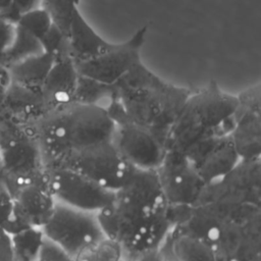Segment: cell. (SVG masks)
Returning <instances> with one entry per match:
<instances>
[{
  "instance_id": "1",
  "label": "cell",
  "mask_w": 261,
  "mask_h": 261,
  "mask_svg": "<svg viewBox=\"0 0 261 261\" xmlns=\"http://www.w3.org/2000/svg\"><path fill=\"white\" fill-rule=\"evenodd\" d=\"M191 90L168 83L138 61L113 85L108 111L115 122L125 120L160 137L166 135Z\"/></svg>"
},
{
  "instance_id": "2",
  "label": "cell",
  "mask_w": 261,
  "mask_h": 261,
  "mask_svg": "<svg viewBox=\"0 0 261 261\" xmlns=\"http://www.w3.org/2000/svg\"><path fill=\"white\" fill-rule=\"evenodd\" d=\"M30 126L47 168L69 152L111 141L116 122L103 106L72 101L46 111Z\"/></svg>"
},
{
  "instance_id": "3",
  "label": "cell",
  "mask_w": 261,
  "mask_h": 261,
  "mask_svg": "<svg viewBox=\"0 0 261 261\" xmlns=\"http://www.w3.org/2000/svg\"><path fill=\"white\" fill-rule=\"evenodd\" d=\"M238 105V96L224 92L214 81L191 92L166 135V149L186 153L206 139L229 134Z\"/></svg>"
},
{
  "instance_id": "4",
  "label": "cell",
  "mask_w": 261,
  "mask_h": 261,
  "mask_svg": "<svg viewBox=\"0 0 261 261\" xmlns=\"http://www.w3.org/2000/svg\"><path fill=\"white\" fill-rule=\"evenodd\" d=\"M97 218L104 236L118 243L123 257L130 260L159 248L173 227L167 206L150 211L116 196L97 212Z\"/></svg>"
},
{
  "instance_id": "5",
  "label": "cell",
  "mask_w": 261,
  "mask_h": 261,
  "mask_svg": "<svg viewBox=\"0 0 261 261\" xmlns=\"http://www.w3.org/2000/svg\"><path fill=\"white\" fill-rule=\"evenodd\" d=\"M200 202H214L239 214L260 211L261 158L241 159L222 178L205 186Z\"/></svg>"
},
{
  "instance_id": "6",
  "label": "cell",
  "mask_w": 261,
  "mask_h": 261,
  "mask_svg": "<svg viewBox=\"0 0 261 261\" xmlns=\"http://www.w3.org/2000/svg\"><path fill=\"white\" fill-rule=\"evenodd\" d=\"M55 165L72 168L113 193L125 185L135 168L120 154L112 141L69 152L52 166Z\"/></svg>"
},
{
  "instance_id": "7",
  "label": "cell",
  "mask_w": 261,
  "mask_h": 261,
  "mask_svg": "<svg viewBox=\"0 0 261 261\" xmlns=\"http://www.w3.org/2000/svg\"><path fill=\"white\" fill-rule=\"evenodd\" d=\"M42 231L71 257L83 247L105 237L98 222L97 212L76 209L58 202Z\"/></svg>"
},
{
  "instance_id": "8",
  "label": "cell",
  "mask_w": 261,
  "mask_h": 261,
  "mask_svg": "<svg viewBox=\"0 0 261 261\" xmlns=\"http://www.w3.org/2000/svg\"><path fill=\"white\" fill-rule=\"evenodd\" d=\"M46 184L56 202L85 211L98 212L115 198V193L67 166L47 167Z\"/></svg>"
},
{
  "instance_id": "9",
  "label": "cell",
  "mask_w": 261,
  "mask_h": 261,
  "mask_svg": "<svg viewBox=\"0 0 261 261\" xmlns=\"http://www.w3.org/2000/svg\"><path fill=\"white\" fill-rule=\"evenodd\" d=\"M156 171L167 206L197 204L206 185L184 153L166 149Z\"/></svg>"
},
{
  "instance_id": "10",
  "label": "cell",
  "mask_w": 261,
  "mask_h": 261,
  "mask_svg": "<svg viewBox=\"0 0 261 261\" xmlns=\"http://www.w3.org/2000/svg\"><path fill=\"white\" fill-rule=\"evenodd\" d=\"M147 31V25L142 27L130 39L117 43L113 49L100 56L81 61L73 60L77 73L102 84L114 85L141 60V49Z\"/></svg>"
},
{
  "instance_id": "11",
  "label": "cell",
  "mask_w": 261,
  "mask_h": 261,
  "mask_svg": "<svg viewBox=\"0 0 261 261\" xmlns=\"http://www.w3.org/2000/svg\"><path fill=\"white\" fill-rule=\"evenodd\" d=\"M0 175L12 195L25 185L45 179L46 167L34 135L0 152Z\"/></svg>"
},
{
  "instance_id": "12",
  "label": "cell",
  "mask_w": 261,
  "mask_h": 261,
  "mask_svg": "<svg viewBox=\"0 0 261 261\" xmlns=\"http://www.w3.org/2000/svg\"><path fill=\"white\" fill-rule=\"evenodd\" d=\"M112 143L136 168L157 169L166 152L165 142L153 132L135 123L116 122Z\"/></svg>"
},
{
  "instance_id": "13",
  "label": "cell",
  "mask_w": 261,
  "mask_h": 261,
  "mask_svg": "<svg viewBox=\"0 0 261 261\" xmlns=\"http://www.w3.org/2000/svg\"><path fill=\"white\" fill-rule=\"evenodd\" d=\"M229 133L241 159L261 158V87L257 84L241 92Z\"/></svg>"
},
{
  "instance_id": "14",
  "label": "cell",
  "mask_w": 261,
  "mask_h": 261,
  "mask_svg": "<svg viewBox=\"0 0 261 261\" xmlns=\"http://www.w3.org/2000/svg\"><path fill=\"white\" fill-rule=\"evenodd\" d=\"M215 252L218 261H261V212L227 221Z\"/></svg>"
},
{
  "instance_id": "15",
  "label": "cell",
  "mask_w": 261,
  "mask_h": 261,
  "mask_svg": "<svg viewBox=\"0 0 261 261\" xmlns=\"http://www.w3.org/2000/svg\"><path fill=\"white\" fill-rule=\"evenodd\" d=\"M184 154L205 185L222 178L241 160L229 134L206 139Z\"/></svg>"
},
{
  "instance_id": "16",
  "label": "cell",
  "mask_w": 261,
  "mask_h": 261,
  "mask_svg": "<svg viewBox=\"0 0 261 261\" xmlns=\"http://www.w3.org/2000/svg\"><path fill=\"white\" fill-rule=\"evenodd\" d=\"M15 208L14 220L7 230L9 237L27 228H42L49 220L56 201L49 191L46 177L23 186L13 195Z\"/></svg>"
},
{
  "instance_id": "17",
  "label": "cell",
  "mask_w": 261,
  "mask_h": 261,
  "mask_svg": "<svg viewBox=\"0 0 261 261\" xmlns=\"http://www.w3.org/2000/svg\"><path fill=\"white\" fill-rule=\"evenodd\" d=\"M115 196L150 211L166 206L156 169L135 167L128 180L115 193Z\"/></svg>"
},
{
  "instance_id": "18",
  "label": "cell",
  "mask_w": 261,
  "mask_h": 261,
  "mask_svg": "<svg viewBox=\"0 0 261 261\" xmlns=\"http://www.w3.org/2000/svg\"><path fill=\"white\" fill-rule=\"evenodd\" d=\"M77 80L79 73L71 57L55 59L41 88L47 111L73 101Z\"/></svg>"
},
{
  "instance_id": "19",
  "label": "cell",
  "mask_w": 261,
  "mask_h": 261,
  "mask_svg": "<svg viewBox=\"0 0 261 261\" xmlns=\"http://www.w3.org/2000/svg\"><path fill=\"white\" fill-rule=\"evenodd\" d=\"M70 55L74 61L87 60L100 56L111 49L117 43H110L103 39L87 22L79 8L73 11L67 33Z\"/></svg>"
},
{
  "instance_id": "20",
  "label": "cell",
  "mask_w": 261,
  "mask_h": 261,
  "mask_svg": "<svg viewBox=\"0 0 261 261\" xmlns=\"http://www.w3.org/2000/svg\"><path fill=\"white\" fill-rule=\"evenodd\" d=\"M54 61L51 54L43 52L14 63L8 66L9 83L41 91Z\"/></svg>"
},
{
  "instance_id": "21",
  "label": "cell",
  "mask_w": 261,
  "mask_h": 261,
  "mask_svg": "<svg viewBox=\"0 0 261 261\" xmlns=\"http://www.w3.org/2000/svg\"><path fill=\"white\" fill-rule=\"evenodd\" d=\"M168 242L176 261H218L215 250L197 238L171 230Z\"/></svg>"
},
{
  "instance_id": "22",
  "label": "cell",
  "mask_w": 261,
  "mask_h": 261,
  "mask_svg": "<svg viewBox=\"0 0 261 261\" xmlns=\"http://www.w3.org/2000/svg\"><path fill=\"white\" fill-rule=\"evenodd\" d=\"M113 99V85H106L79 74L73 101L108 108Z\"/></svg>"
},
{
  "instance_id": "23",
  "label": "cell",
  "mask_w": 261,
  "mask_h": 261,
  "mask_svg": "<svg viewBox=\"0 0 261 261\" xmlns=\"http://www.w3.org/2000/svg\"><path fill=\"white\" fill-rule=\"evenodd\" d=\"M44 239L42 228L31 227L10 237L14 261H35Z\"/></svg>"
},
{
  "instance_id": "24",
  "label": "cell",
  "mask_w": 261,
  "mask_h": 261,
  "mask_svg": "<svg viewBox=\"0 0 261 261\" xmlns=\"http://www.w3.org/2000/svg\"><path fill=\"white\" fill-rule=\"evenodd\" d=\"M43 52L45 51L41 41L17 24L15 39L7 53L0 59V62L10 66L25 58L41 54Z\"/></svg>"
},
{
  "instance_id": "25",
  "label": "cell",
  "mask_w": 261,
  "mask_h": 261,
  "mask_svg": "<svg viewBox=\"0 0 261 261\" xmlns=\"http://www.w3.org/2000/svg\"><path fill=\"white\" fill-rule=\"evenodd\" d=\"M17 24L41 40L53 24V20L49 12L43 7H37L20 14Z\"/></svg>"
},
{
  "instance_id": "26",
  "label": "cell",
  "mask_w": 261,
  "mask_h": 261,
  "mask_svg": "<svg viewBox=\"0 0 261 261\" xmlns=\"http://www.w3.org/2000/svg\"><path fill=\"white\" fill-rule=\"evenodd\" d=\"M79 0H42V6L49 12L53 23L66 36L73 11L77 8Z\"/></svg>"
},
{
  "instance_id": "27",
  "label": "cell",
  "mask_w": 261,
  "mask_h": 261,
  "mask_svg": "<svg viewBox=\"0 0 261 261\" xmlns=\"http://www.w3.org/2000/svg\"><path fill=\"white\" fill-rule=\"evenodd\" d=\"M40 41L44 51L51 54L55 59L71 57L68 37L54 23Z\"/></svg>"
},
{
  "instance_id": "28",
  "label": "cell",
  "mask_w": 261,
  "mask_h": 261,
  "mask_svg": "<svg viewBox=\"0 0 261 261\" xmlns=\"http://www.w3.org/2000/svg\"><path fill=\"white\" fill-rule=\"evenodd\" d=\"M94 251L96 261H120L123 258L122 247L106 237L94 244Z\"/></svg>"
},
{
  "instance_id": "29",
  "label": "cell",
  "mask_w": 261,
  "mask_h": 261,
  "mask_svg": "<svg viewBox=\"0 0 261 261\" xmlns=\"http://www.w3.org/2000/svg\"><path fill=\"white\" fill-rule=\"evenodd\" d=\"M17 32L16 19L0 12V59L11 47Z\"/></svg>"
},
{
  "instance_id": "30",
  "label": "cell",
  "mask_w": 261,
  "mask_h": 261,
  "mask_svg": "<svg viewBox=\"0 0 261 261\" xmlns=\"http://www.w3.org/2000/svg\"><path fill=\"white\" fill-rule=\"evenodd\" d=\"M14 198L4 186L0 189V228L6 233L14 220Z\"/></svg>"
},
{
  "instance_id": "31",
  "label": "cell",
  "mask_w": 261,
  "mask_h": 261,
  "mask_svg": "<svg viewBox=\"0 0 261 261\" xmlns=\"http://www.w3.org/2000/svg\"><path fill=\"white\" fill-rule=\"evenodd\" d=\"M35 261H72V257L44 236L39 255Z\"/></svg>"
},
{
  "instance_id": "32",
  "label": "cell",
  "mask_w": 261,
  "mask_h": 261,
  "mask_svg": "<svg viewBox=\"0 0 261 261\" xmlns=\"http://www.w3.org/2000/svg\"><path fill=\"white\" fill-rule=\"evenodd\" d=\"M0 261H14L12 256L10 237L0 228Z\"/></svg>"
},
{
  "instance_id": "33",
  "label": "cell",
  "mask_w": 261,
  "mask_h": 261,
  "mask_svg": "<svg viewBox=\"0 0 261 261\" xmlns=\"http://www.w3.org/2000/svg\"><path fill=\"white\" fill-rule=\"evenodd\" d=\"M161 246L159 248H155L143 253L138 258H136L135 261H162L163 252Z\"/></svg>"
},
{
  "instance_id": "34",
  "label": "cell",
  "mask_w": 261,
  "mask_h": 261,
  "mask_svg": "<svg viewBox=\"0 0 261 261\" xmlns=\"http://www.w3.org/2000/svg\"><path fill=\"white\" fill-rule=\"evenodd\" d=\"M169 236V234H168ZM162 248V252H163V258L162 261H176V259L173 257L171 251H170V247H169V242H168V237L166 238V240L164 241V243L161 246Z\"/></svg>"
},
{
  "instance_id": "35",
  "label": "cell",
  "mask_w": 261,
  "mask_h": 261,
  "mask_svg": "<svg viewBox=\"0 0 261 261\" xmlns=\"http://www.w3.org/2000/svg\"><path fill=\"white\" fill-rule=\"evenodd\" d=\"M12 6V0H0V12L6 13L8 12V15L10 14Z\"/></svg>"
},
{
  "instance_id": "36",
  "label": "cell",
  "mask_w": 261,
  "mask_h": 261,
  "mask_svg": "<svg viewBox=\"0 0 261 261\" xmlns=\"http://www.w3.org/2000/svg\"><path fill=\"white\" fill-rule=\"evenodd\" d=\"M120 261H135V260H130V259H127V258H124V257H123Z\"/></svg>"
}]
</instances>
